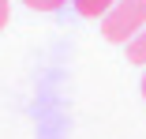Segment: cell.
Listing matches in <instances>:
<instances>
[{"label":"cell","instance_id":"6da1fadb","mask_svg":"<svg viewBox=\"0 0 146 139\" xmlns=\"http://www.w3.org/2000/svg\"><path fill=\"white\" fill-rule=\"evenodd\" d=\"M142 26H146V0H116L101 15V34L116 45L135 41Z\"/></svg>","mask_w":146,"mask_h":139},{"label":"cell","instance_id":"7a4b0ae2","mask_svg":"<svg viewBox=\"0 0 146 139\" xmlns=\"http://www.w3.org/2000/svg\"><path fill=\"white\" fill-rule=\"evenodd\" d=\"M71 4H75V11H79L82 19H101L116 0H71Z\"/></svg>","mask_w":146,"mask_h":139},{"label":"cell","instance_id":"3957f363","mask_svg":"<svg viewBox=\"0 0 146 139\" xmlns=\"http://www.w3.org/2000/svg\"><path fill=\"white\" fill-rule=\"evenodd\" d=\"M127 60L131 64H146V26L139 30L135 41H127Z\"/></svg>","mask_w":146,"mask_h":139},{"label":"cell","instance_id":"277c9868","mask_svg":"<svg viewBox=\"0 0 146 139\" xmlns=\"http://www.w3.org/2000/svg\"><path fill=\"white\" fill-rule=\"evenodd\" d=\"M30 11H56V8H64V0H23Z\"/></svg>","mask_w":146,"mask_h":139},{"label":"cell","instance_id":"5b68a950","mask_svg":"<svg viewBox=\"0 0 146 139\" xmlns=\"http://www.w3.org/2000/svg\"><path fill=\"white\" fill-rule=\"evenodd\" d=\"M8 19H11V4H8V0H0V30L8 26Z\"/></svg>","mask_w":146,"mask_h":139},{"label":"cell","instance_id":"8992f818","mask_svg":"<svg viewBox=\"0 0 146 139\" xmlns=\"http://www.w3.org/2000/svg\"><path fill=\"white\" fill-rule=\"evenodd\" d=\"M142 98H146V75H142Z\"/></svg>","mask_w":146,"mask_h":139}]
</instances>
